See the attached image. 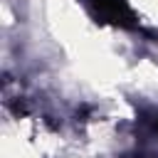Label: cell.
<instances>
[{"label":"cell","instance_id":"6da1fadb","mask_svg":"<svg viewBox=\"0 0 158 158\" xmlns=\"http://www.w3.org/2000/svg\"><path fill=\"white\" fill-rule=\"evenodd\" d=\"M86 2H89L91 15L96 17V22H101V25H114L121 30L138 27V17L126 0H86Z\"/></svg>","mask_w":158,"mask_h":158}]
</instances>
